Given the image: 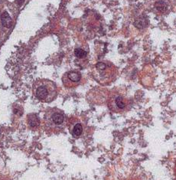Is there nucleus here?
<instances>
[{
    "mask_svg": "<svg viewBox=\"0 0 176 180\" xmlns=\"http://www.w3.org/2000/svg\"><path fill=\"white\" fill-rule=\"evenodd\" d=\"M34 93L40 101L50 103L55 100L57 96V87L51 81L41 79L34 83Z\"/></svg>",
    "mask_w": 176,
    "mask_h": 180,
    "instance_id": "nucleus-1",
    "label": "nucleus"
},
{
    "mask_svg": "<svg viewBox=\"0 0 176 180\" xmlns=\"http://www.w3.org/2000/svg\"><path fill=\"white\" fill-rule=\"evenodd\" d=\"M81 80V74L78 71H69L63 77L64 85L67 87H73L78 85Z\"/></svg>",
    "mask_w": 176,
    "mask_h": 180,
    "instance_id": "nucleus-3",
    "label": "nucleus"
},
{
    "mask_svg": "<svg viewBox=\"0 0 176 180\" xmlns=\"http://www.w3.org/2000/svg\"><path fill=\"white\" fill-rule=\"evenodd\" d=\"M74 55L78 58H84L87 55V52L82 48H76L74 50Z\"/></svg>",
    "mask_w": 176,
    "mask_h": 180,
    "instance_id": "nucleus-8",
    "label": "nucleus"
},
{
    "mask_svg": "<svg viewBox=\"0 0 176 180\" xmlns=\"http://www.w3.org/2000/svg\"><path fill=\"white\" fill-rule=\"evenodd\" d=\"M117 69L110 62H100L95 65L96 79L102 85H106L113 80Z\"/></svg>",
    "mask_w": 176,
    "mask_h": 180,
    "instance_id": "nucleus-2",
    "label": "nucleus"
},
{
    "mask_svg": "<svg viewBox=\"0 0 176 180\" xmlns=\"http://www.w3.org/2000/svg\"><path fill=\"white\" fill-rule=\"evenodd\" d=\"M83 132V127L81 124L80 123H78V124H76L74 126V130H73V135L74 136H75V137H79L81 135Z\"/></svg>",
    "mask_w": 176,
    "mask_h": 180,
    "instance_id": "nucleus-9",
    "label": "nucleus"
},
{
    "mask_svg": "<svg viewBox=\"0 0 176 180\" xmlns=\"http://www.w3.org/2000/svg\"><path fill=\"white\" fill-rule=\"evenodd\" d=\"M28 123L31 127H37L39 124V120L38 116L34 114H32L28 116Z\"/></svg>",
    "mask_w": 176,
    "mask_h": 180,
    "instance_id": "nucleus-7",
    "label": "nucleus"
},
{
    "mask_svg": "<svg viewBox=\"0 0 176 180\" xmlns=\"http://www.w3.org/2000/svg\"><path fill=\"white\" fill-rule=\"evenodd\" d=\"M1 22H2V25L5 28H9L11 27V25H12V20H11V17L9 15L8 12H4L2 14L1 16Z\"/></svg>",
    "mask_w": 176,
    "mask_h": 180,
    "instance_id": "nucleus-6",
    "label": "nucleus"
},
{
    "mask_svg": "<svg viewBox=\"0 0 176 180\" xmlns=\"http://www.w3.org/2000/svg\"><path fill=\"white\" fill-rule=\"evenodd\" d=\"M64 121V116L62 114L61 111L57 110H54L51 112L49 114V119L48 122H50L51 124L55 126L61 125Z\"/></svg>",
    "mask_w": 176,
    "mask_h": 180,
    "instance_id": "nucleus-5",
    "label": "nucleus"
},
{
    "mask_svg": "<svg viewBox=\"0 0 176 180\" xmlns=\"http://www.w3.org/2000/svg\"><path fill=\"white\" fill-rule=\"evenodd\" d=\"M24 1H25V0H17V3H18L19 5H21L24 2Z\"/></svg>",
    "mask_w": 176,
    "mask_h": 180,
    "instance_id": "nucleus-10",
    "label": "nucleus"
},
{
    "mask_svg": "<svg viewBox=\"0 0 176 180\" xmlns=\"http://www.w3.org/2000/svg\"><path fill=\"white\" fill-rule=\"evenodd\" d=\"M128 103H126V100L124 99L122 96H116L111 101H110V107L113 110H124L127 107Z\"/></svg>",
    "mask_w": 176,
    "mask_h": 180,
    "instance_id": "nucleus-4",
    "label": "nucleus"
}]
</instances>
